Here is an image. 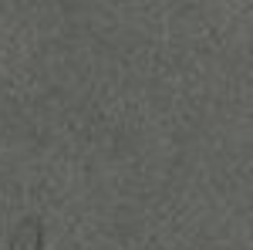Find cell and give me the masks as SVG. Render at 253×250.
I'll return each instance as SVG.
<instances>
[{
    "mask_svg": "<svg viewBox=\"0 0 253 250\" xmlns=\"http://www.w3.org/2000/svg\"><path fill=\"white\" fill-rule=\"evenodd\" d=\"M10 250H44V223L38 216H24L10 233Z\"/></svg>",
    "mask_w": 253,
    "mask_h": 250,
    "instance_id": "6da1fadb",
    "label": "cell"
}]
</instances>
